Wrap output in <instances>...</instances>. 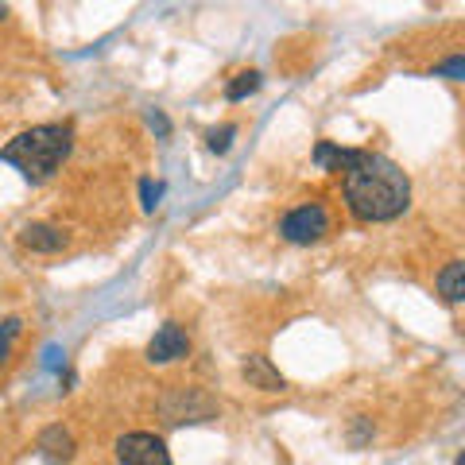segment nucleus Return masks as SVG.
I'll return each instance as SVG.
<instances>
[{"mask_svg": "<svg viewBox=\"0 0 465 465\" xmlns=\"http://www.w3.org/2000/svg\"><path fill=\"white\" fill-rule=\"evenodd\" d=\"M345 202L357 222H391L411 206V183L388 155L357 152L345 171Z\"/></svg>", "mask_w": 465, "mask_h": 465, "instance_id": "obj_1", "label": "nucleus"}, {"mask_svg": "<svg viewBox=\"0 0 465 465\" xmlns=\"http://www.w3.org/2000/svg\"><path fill=\"white\" fill-rule=\"evenodd\" d=\"M70 148H74V133H70L66 124H35V128H27V133H20L16 140H8L5 148H0V159L16 167L24 179L43 183L63 167Z\"/></svg>", "mask_w": 465, "mask_h": 465, "instance_id": "obj_2", "label": "nucleus"}, {"mask_svg": "<svg viewBox=\"0 0 465 465\" xmlns=\"http://www.w3.org/2000/svg\"><path fill=\"white\" fill-rule=\"evenodd\" d=\"M116 458H121V465H174L167 442L148 430L121 434V439H116Z\"/></svg>", "mask_w": 465, "mask_h": 465, "instance_id": "obj_3", "label": "nucleus"}, {"mask_svg": "<svg viewBox=\"0 0 465 465\" xmlns=\"http://www.w3.org/2000/svg\"><path fill=\"white\" fill-rule=\"evenodd\" d=\"M280 232L291 244H314V241H322L330 232V213L318 206V202H311V206L291 210L280 222Z\"/></svg>", "mask_w": 465, "mask_h": 465, "instance_id": "obj_4", "label": "nucleus"}, {"mask_svg": "<svg viewBox=\"0 0 465 465\" xmlns=\"http://www.w3.org/2000/svg\"><path fill=\"white\" fill-rule=\"evenodd\" d=\"M191 353V338L179 322H163L155 330V338L148 341V361L152 365H167V361H179Z\"/></svg>", "mask_w": 465, "mask_h": 465, "instance_id": "obj_5", "label": "nucleus"}, {"mask_svg": "<svg viewBox=\"0 0 465 465\" xmlns=\"http://www.w3.org/2000/svg\"><path fill=\"white\" fill-rule=\"evenodd\" d=\"M39 450L51 465H66L70 458H74V434L63 430V427H47L39 434Z\"/></svg>", "mask_w": 465, "mask_h": 465, "instance_id": "obj_6", "label": "nucleus"}, {"mask_svg": "<svg viewBox=\"0 0 465 465\" xmlns=\"http://www.w3.org/2000/svg\"><path fill=\"white\" fill-rule=\"evenodd\" d=\"M20 241H24L32 252H58V249L66 244V232L54 229V225H27V229L20 232Z\"/></svg>", "mask_w": 465, "mask_h": 465, "instance_id": "obj_7", "label": "nucleus"}, {"mask_svg": "<svg viewBox=\"0 0 465 465\" xmlns=\"http://www.w3.org/2000/svg\"><path fill=\"white\" fill-rule=\"evenodd\" d=\"M244 381L264 388V391H283V376L268 365V357H249L244 361Z\"/></svg>", "mask_w": 465, "mask_h": 465, "instance_id": "obj_8", "label": "nucleus"}, {"mask_svg": "<svg viewBox=\"0 0 465 465\" xmlns=\"http://www.w3.org/2000/svg\"><path fill=\"white\" fill-rule=\"evenodd\" d=\"M357 148H338V143H318L314 148V163L322 171H345L349 163H353Z\"/></svg>", "mask_w": 465, "mask_h": 465, "instance_id": "obj_9", "label": "nucleus"}, {"mask_svg": "<svg viewBox=\"0 0 465 465\" xmlns=\"http://www.w3.org/2000/svg\"><path fill=\"white\" fill-rule=\"evenodd\" d=\"M439 291L446 295V302H461V299H465V264H461V260H454V264L442 268Z\"/></svg>", "mask_w": 465, "mask_h": 465, "instance_id": "obj_10", "label": "nucleus"}, {"mask_svg": "<svg viewBox=\"0 0 465 465\" xmlns=\"http://www.w3.org/2000/svg\"><path fill=\"white\" fill-rule=\"evenodd\" d=\"M260 82H264V78H260V74H256V70H244V74H237V78H232V82H229V90H225V97H229V101H244V97H249V94H256V90H260Z\"/></svg>", "mask_w": 465, "mask_h": 465, "instance_id": "obj_11", "label": "nucleus"}, {"mask_svg": "<svg viewBox=\"0 0 465 465\" xmlns=\"http://www.w3.org/2000/svg\"><path fill=\"white\" fill-rule=\"evenodd\" d=\"M20 318H5V322H0V365H5L8 361V353H12V341H16V333H20Z\"/></svg>", "mask_w": 465, "mask_h": 465, "instance_id": "obj_12", "label": "nucleus"}, {"mask_svg": "<svg viewBox=\"0 0 465 465\" xmlns=\"http://www.w3.org/2000/svg\"><path fill=\"white\" fill-rule=\"evenodd\" d=\"M232 136H237V124H222V128H210V133H206V140H210L213 152H229Z\"/></svg>", "mask_w": 465, "mask_h": 465, "instance_id": "obj_13", "label": "nucleus"}, {"mask_svg": "<svg viewBox=\"0 0 465 465\" xmlns=\"http://www.w3.org/2000/svg\"><path fill=\"white\" fill-rule=\"evenodd\" d=\"M140 198H143V210H155V206H159V198H163V183L143 179V183H140Z\"/></svg>", "mask_w": 465, "mask_h": 465, "instance_id": "obj_14", "label": "nucleus"}, {"mask_svg": "<svg viewBox=\"0 0 465 465\" xmlns=\"http://www.w3.org/2000/svg\"><path fill=\"white\" fill-rule=\"evenodd\" d=\"M434 74H442L450 82H461L465 78V63H461V58H446L442 66H434Z\"/></svg>", "mask_w": 465, "mask_h": 465, "instance_id": "obj_15", "label": "nucleus"}, {"mask_svg": "<svg viewBox=\"0 0 465 465\" xmlns=\"http://www.w3.org/2000/svg\"><path fill=\"white\" fill-rule=\"evenodd\" d=\"M5 16H8V8H5V5H0V20H5Z\"/></svg>", "mask_w": 465, "mask_h": 465, "instance_id": "obj_16", "label": "nucleus"}, {"mask_svg": "<svg viewBox=\"0 0 465 465\" xmlns=\"http://www.w3.org/2000/svg\"><path fill=\"white\" fill-rule=\"evenodd\" d=\"M454 465H461V461H454Z\"/></svg>", "mask_w": 465, "mask_h": 465, "instance_id": "obj_17", "label": "nucleus"}]
</instances>
